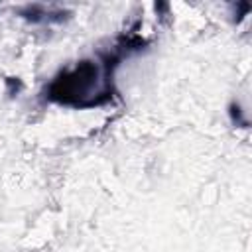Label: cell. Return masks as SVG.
<instances>
[{
    "label": "cell",
    "mask_w": 252,
    "mask_h": 252,
    "mask_svg": "<svg viewBox=\"0 0 252 252\" xmlns=\"http://www.w3.org/2000/svg\"><path fill=\"white\" fill-rule=\"evenodd\" d=\"M108 65L98 61H81L71 71L61 73L49 85V98L71 106H93L110 94Z\"/></svg>",
    "instance_id": "1"
}]
</instances>
